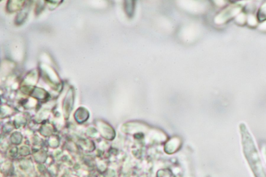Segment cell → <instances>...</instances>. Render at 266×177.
Here are the masks:
<instances>
[{"instance_id": "cell-1", "label": "cell", "mask_w": 266, "mask_h": 177, "mask_svg": "<svg viewBox=\"0 0 266 177\" xmlns=\"http://www.w3.org/2000/svg\"><path fill=\"white\" fill-rule=\"evenodd\" d=\"M134 1H129V3H126L125 8V12L127 15L132 17L133 16L134 12V8H135V3H133Z\"/></svg>"}]
</instances>
